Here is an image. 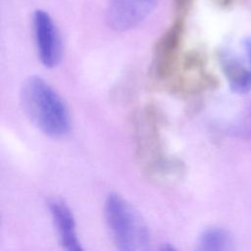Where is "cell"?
<instances>
[{
    "label": "cell",
    "instance_id": "5bb4252c",
    "mask_svg": "<svg viewBox=\"0 0 251 251\" xmlns=\"http://www.w3.org/2000/svg\"><path fill=\"white\" fill-rule=\"evenodd\" d=\"M213 3L221 8H226L229 7L230 5H232L234 3L235 0H212Z\"/></svg>",
    "mask_w": 251,
    "mask_h": 251
},
{
    "label": "cell",
    "instance_id": "277c9868",
    "mask_svg": "<svg viewBox=\"0 0 251 251\" xmlns=\"http://www.w3.org/2000/svg\"><path fill=\"white\" fill-rule=\"evenodd\" d=\"M185 19L175 17L174 22L157 39L152 56L151 75L160 82L168 83L180 63V51L185 31Z\"/></svg>",
    "mask_w": 251,
    "mask_h": 251
},
{
    "label": "cell",
    "instance_id": "5b68a950",
    "mask_svg": "<svg viewBox=\"0 0 251 251\" xmlns=\"http://www.w3.org/2000/svg\"><path fill=\"white\" fill-rule=\"evenodd\" d=\"M172 92L194 95L217 85V79L206 71L205 58L199 51L186 53L170 81L167 83Z\"/></svg>",
    "mask_w": 251,
    "mask_h": 251
},
{
    "label": "cell",
    "instance_id": "6da1fadb",
    "mask_svg": "<svg viewBox=\"0 0 251 251\" xmlns=\"http://www.w3.org/2000/svg\"><path fill=\"white\" fill-rule=\"evenodd\" d=\"M162 116L154 106H147L135 117L136 158L143 174L156 182H168L182 172L177 159L169 156L161 136Z\"/></svg>",
    "mask_w": 251,
    "mask_h": 251
},
{
    "label": "cell",
    "instance_id": "7a4b0ae2",
    "mask_svg": "<svg viewBox=\"0 0 251 251\" xmlns=\"http://www.w3.org/2000/svg\"><path fill=\"white\" fill-rule=\"evenodd\" d=\"M23 108L43 133L51 137H63L71 128L69 109L57 91L42 77H28L22 88Z\"/></svg>",
    "mask_w": 251,
    "mask_h": 251
},
{
    "label": "cell",
    "instance_id": "9c48e42d",
    "mask_svg": "<svg viewBox=\"0 0 251 251\" xmlns=\"http://www.w3.org/2000/svg\"><path fill=\"white\" fill-rule=\"evenodd\" d=\"M220 62L223 72L234 91L246 93L251 90V68L245 57L240 58L230 51L225 50L220 54Z\"/></svg>",
    "mask_w": 251,
    "mask_h": 251
},
{
    "label": "cell",
    "instance_id": "52a82bcc",
    "mask_svg": "<svg viewBox=\"0 0 251 251\" xmlns=\"http://www.w3.org/2000/svg\"><path fill=\"white\" fill-rule=\"evenodd\" d=\"M160 0H110L107 10L109 25L119 31L131 29L141 24Z\"/></svg>",
    "mask_w": 251,
    "mask_h": 251
},
{
    "label": "cell",
    "instance_id": "3957f363",
    "mask_svg": "<svg viewBox=\"0 0 251 251\" xmlns=\"http://www.w3.org/2000/svg\"><path fill=\"white\" fill-rule=\"evenodd\" d=\"M107 226L113 241L120 250H144L150 242V235L141 216L121 195L111 193L104 206Z\"/></svg>",
    "mask_w": 251,
    "mask_h": 251
},
{
    "label": "cell",
    "instance_id": "ba28073f",
    "mask_svg": "<svg viewBox=\"0 0 251 251\" xmlns=\"http://www.w3.org/2000/svg\"><path fill=\"white\" fill-rule=\"evenodd\" d=\"M48 206L59 234L61 245L67 250H81L82 247L75 229V222L70 208L62 200L58 199L51 200Z\"/></svg>",
    "mask_w": 251,
    "mask_h": 251
},
{
    "label": "cell",
    "instance_id": "30bf717a",
    "mask_svg": "<svg viewBox=\"0 0 251 251\" xmlns=\"http://www.w3.org/2000/svg\"><path fill=\"white\" fill-rule=\"evenodd\" d=\"M198 248L206 251L232 250L234 241L231 234L222 227H209L200 235Z\"/></svg>",
    "mask_w": 251,
    "mask_h": 251
},
{
    "label": "cell",
    "instance_id": "7c38bea8",
    "mask_svg": "<svg viewBox=\"0 0 251 251\" xmlns=\"http://www.w3.org/2000/svg\"><path fill=\"white\" fill-rule=\"evenodd\" d=\"M239 131L241 134H243V136L251 138V109L247 114L244 115L242 126H240Z\"/></svg>",
    "mask_w": 251,
    "mask_h": 251
},
{
    "label": "cell",
    "instance_id": "8fae6325",
    "mask_svg": "<svg viewBox=\"0 0 251 251\" xmlns=\"http://www.w3.org/2000/svg\"><path fill=\"white\" fill-rule=\"evenodd\" d=\"M194 1L195 0H173L176 17L186 18L194 4Z\"/></svg>",
    "mask_w": 251,
    "mask_h": 251
},
{
    "label": "cell",
    "instance_id": "4fadbf2b",
    "mask_svg": "<svg viewBox=\"0 0 251 251\" xmlns=\"http://www.w3.org/2000/svg\"><path fill=\"white\" fill-rule=\"evenodd\" d=\"M242 48H243L244 57L248 63V65L251 68V36H248L243 39Z\"/></svg>",
    "mask_w": 251,
    "mask_h": 251
},
{
    "label": "cell",
    "instance_id": "8992f818",
    "mask_svg": "<svg viewBox=\"0 0 251 251\" xmlns=\"http://www.w3.org/2000/svg\"><path fill=\"white\" fill-rule=\"evenodd\" d=\"M32 25L39 60L47 68L55 67L62 55L61 38L56 25L50 15L43 10L34 12Z\"/></svg>",
    "mask_w": 251,
    "mask_h": 251
}]
</instances>
